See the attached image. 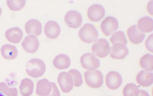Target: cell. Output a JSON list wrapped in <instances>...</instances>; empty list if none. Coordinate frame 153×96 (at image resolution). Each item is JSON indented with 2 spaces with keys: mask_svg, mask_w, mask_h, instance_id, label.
<instances>
[{
  "mask_svg": "<svg viewBox=\"0 0 153 96\" xmlns=\"http://www.w3.org/2000/svg\"><path fill=\"white\" fill-rule=\"evenodd\" d=\"M146 49L149 52L153 53V34L149 35L145 41Z\"/></svg>",
  "mask_w": 153,
  "mask_h": 96,
  "instance_id": "cell-29",
  "label": "cell"
},
{
  "mask_svg": "<svg viewBox=\"0 0 153 96\" xmlns=\"http://www.w3.org/2000/svg\"><path fill=\"white\" fill-rule=\"evenodd\" d=\"M57 82L63 93H69L73 89V78L68 72L64 71L60 73L57 78Z\"/></svg>",
  "mask_w": 153,
  "mask_h": 96,
  "instance_id": "cell-6",
  "label": "cell"
},
{
  "mask_svg": "<svg viewBox=\"0 0 153 96\" xmlns=\"http://www.w3.org/2000/svg\"><path fill=\"white\" fill-rule=\"evenodd\" d=\"M110 56L114 59H124L129 53V50L125 45L121 43H116L110 47Z\"/></svg>",
  "mask_w": 153,
  "mask_h": 96,
  "instance_id": "cell-12",
  "label": "cell"
},
{
  "mask_svg": "<svg viewBox=\"0 0 153 96\" xmlns=\"http://www.w3.org/2000/svg\"><path fill=\"white\" fill-rule=\"evenodd\" d=\"M34 83L31 80L28 78H24L22 80L19 91L22 96H30L33 93Z\"/></svg>",
  "mask_w": 153,
  "mask_h": 96,
  "instance_id": "cell-21",
  "label": "cell"
},
{
  "mask_svg": "<svg viewBox=\"0 0 153 96\" xmlns=\"http://www.w3.org/2000/svg\"><path fill=\"white\" fill-rule=\"evenodd\" d=\"M122 77L118 72L111 71L106 74L105 83L107 87L110 90H117L122 85Z\"/></svg>",
  "mask_w": 153,
  "mask_h": 96,
  "instance_id": "cell-8",
  "label": "cell"
},
{
  "mask_svg": "<svg viewBox=\"0 0 153 96\" xmlns=\"http://www.w3.org/2000/svg\"><path fill=\"white\" fill-rule=\"evenodd\" d=\"M110 40L111 44H113L116 43H121L126 45L128 43L125 35L122 31H118L113 33L110 38Z\"/></svg>",
  "mask_w": 153,
  "mask_h": 96,
  "instance_id": "cell-26",
  "label": "cell"
},
{
  "mask_svg": "<svg viewBox=\"0 0 153 96\" xmlns=\"http://www.w3.org/2000/svg\"><path fill=\"white\" fill-rule=\"evenodd\" d=\"M139 65L146 71H153V56L149 54H146L140 58Z\"/></svg>",
  "mask_w": 153,
  "mask_h": 96,
  "instance_id": "cell-23",
  "label": "cell"
},
{
  "mask_svg": "<svg viewBox=\"0 0 153 96\" xmlns=\"http://www.w3.org/2000/svg\"><path fill=\"white\" fill-rule=\"evenodd\" d=\"M0 96H5L4 95L2 94V93L0 92Z\"/></svg>",
  "mask_w": 153,
  "mask_h": 96,
  "instance_id": "cell-34",
  "label": "cell"
},
{
  "mask_svg": "<svg viewBox=\"0 0 153 96\" xmlns=\"http://www.w3.org/2000/svg\"><path fill=\"white\" fill-rule=\"evenodd\" d=\"M84 76L86 84L91 88H99L103 85V75L99 70L86 71Z\"/></svg>",
  "mask_w": 153,
  "mask_h": 96,
  "instance_id": "cell-3",
  "label": "cell"
},
{
  "mask_svg": "<svg viewBox=\"0 0 153 96\" xmlns=\"http://www.w3.org/2000/svg\"><path fill=\"white\" fill-rule=\"evenodd\" d=\"M53 64L56 68L60 70L69 68L71 64L70 58L65 54H61L56 56L53 62Z\"/></svg>",
  "mask_w": 153,
  "mask_h": 96,
  "instance_id": "cell-19",
  "label": "cell"
},
{
  "mask_svg": "<svg viewBox=\"0 0 153 96\" xmlns=\"http://www.w3.org/2000/svg\"><path fill=\"white\" fill-rule=\"evenodd\" d=\"M23 36L22 31L18 27L9 28L5 33L7 40L13 44H18L22 39Z\"/></svg>",
  "mask_w": 153,
  "mask_h": 96,
  "instance_id": "cell-17",
  "label": "cell"
},
{
  "mask_svg": "<svg viewBox=\"0 0 153 96\" xmlns=\"http://www.w3.org/2000/svg\"><path fill=\"white\" fill-rule=\"evenodd\" d=\"M80 62L83 68L87 71L96 70L100 66V62L94 53H86L80 57Z\"/></svg>",
  "mask_w": 153,
  "mask_h": 96,
  "instance_id": "cell-5",
  "label": "cell"
},
{
  "mask_svg": "<svg viewBox=\"0 0 153 96\" xmlns=\"http://www.w3.org/2000/svg\"><path fill=\"white\" fill-rule=\"evenodd\" d=\"M1 53L3 57L7 60H13L17 57L18 51L15 46L5 44L1 48Z\"/></svg>",
  "mask_w": 153,
  "mask_h": 96,
  "instance_id": "cell-20",
  "label": "cell"
},
{
  "mask_svg": "<svg viewBox=\"0 0 153 96\" xmlns=\"http://www.w3.org/2000/svg\"><path fill=\"white\" fill-rule=\"evenodd\" d=\"M139 90L138 86L135 84H128L124 86L123 89V96H138Z\"/></svg>",
  "mask_w": 153,
  "mask_h": 96,
  "instance_id": "cell-24",
  "label": "cell"
},
{
  "mask_svg": "<svg viewBox=\"0 0 153 96\" xmlns=\"http://www.w3.org/2000/svg\"><path fill=\"white\" fill-rule=\"evenodd\" d=\"M91 52L100 58L106 57L110 53V47L106 39H99L94 43L91 48Z\"/></svg>",
  "mask_w": 153,
  "mask_h": 96,
  "instance_id": "cell-4",
  "label": "cell"
},
{
  "mask_svg": "<svg viewBox=\"0 0 153 96\" xmlns=\"http://www.w3.org/2000/svg\"><path fill=\"white\" fill-rule=\"evenodd\" d=\"M136 80L138 84L143 87L151 86L153 83V73L146 70L140 71L136 75Z\"/></svg>",
  "mask_w": 153,
  "mask_h": 96,
  "instance_id": "cell-16",
  "label": "cell"
},
{
  "mask_svg": "<svg viewBox=\"0 0 153 96\" xmlns=\"http://www.w3.org/2000/svg\"><path fill=\"white\" fill-rule=\"evenodd\" d=\"M138 96H150L149 93L146 90H140Z\"/></svg>",
  "mask_w": 153,
  "mask_h": 96,
  "instance_id": "cell-32",
  "label": "cell"
},
{
  "mask_svg": "<svg viewBox=\"0 0 153 96\" xmlns=\"http://www.w3.org/2000/svg\"><path fill=\"white\" fill-rule=\"evenodd\" d=\"M137 28L143 33H149L153 30V20L147 16L141 18L137 22Z\"/></svg>",
  "mask_w": 153,
  "mask_h": 96,
  "instance_id": "cell-22",
  "label": "cell"
},
{
  "mask_svg": "<svg viewBox=\"0 0 153 96\" xmlns=\"http://www.w3.org/2000/svg\"><path fill=\"white\" fill-rule=\"evenodd\" d=\"M68 73L71 74L73 78L74 86L80 87L82 85V77L80 72L75 69H72L70 70Z\"/></svg>",
  "mask_w": 153,
  "mask_h": 96,
  "instance_id": "cell-27",
  "label": "cell"
},
{
  "mask_svg": "<svg viewBox=\"0 0 153 96\" xmlns=\"http://www.w3.org/2000/svg\"><path fill=\"white\" fill-rule=\"evenodd\" d=\"M52 90L51 82L46 79L38 81L37 82L36 94L39 96H48L50 95Z\"/></svg>",
  "mask_w": 153,
  "mask_h": 96,
  "instance_id": "cell-18",
  "label": "cell"
},
{
  "mask_svg": "<svg viewBox=\"0 0 153 96\" xmlns=\"http://www.w3.org/2000/svg\"><path fill=\"white\" fill-rule=\"evenodd\" d=\"M25 28L26 32L29 35L39 36L42 32V23L39 20L35 19L28 20L26 23Z\"/></svg>",
  "mask_w": 153,
  "mask_h": 96,
  "instance_id": "cell-15",
  "label": "cell"
},
{
  "mask_svg": "<svg viewBox=\"0 0 153 96\" xmlns=\"http://www.w3.org/2000/svg\"><path fill=\"white\" fill-rule=\"evenodd\" d=\"M26 3L25 0H8L7 4L10 10L18 11L22 10Z\"/></svg>",
  "mask_w": 153,
  "mask_h": 96,
  "instance_id": "cell-25",
  "label": "cell"
},
{
  "mask_svg": "<svg viewBox=\"0 0 153 96\" xmlns=\"http://www.w3.org/2000/svg\"><path fill=\"white\" fill-rule=\"evenodd\" d=\"M105 8L98 4H94L88 8L87 15L89 19L94 22L100 21L105 15Z\"/></svg>",
  "mask_w": 153,
  "mask_h": 96,
  "instance_id": "cell-10",
  "label": "cell"
},
{
  "mask_svg": "<svg viewBox=\"0 0 153 96\" xmlns=\"http://www.w3.org/2000/svg\"><path fill=\"white\" fill-rule=\"evenodd\" d=\"M25 70L30 76L37 78L43 76L45 73L46 66L42 59L34 58L31 59L27 63Z\"/></svg>",
  "mask_w": 153,
  "mask_h": 96,
  "instance_id": "cell-1",
  "label": "cell"
},
{
  "mask_svg": "<svg viewBox=\"0 0 153 96\" xmlns=\"http://www.w3.org/2000/svg\"><path fill=\"white\" fill-rule=\"evenodd\" d=\"M61 29L58 23L55 21H49L46 23L44 28L45 34L51 40L56 39L61 33Z\"/></svg>",
  "mask_w": 153,
  "mask_h": 96,
  "instance_id": "cell-13",
  "label": "cell"
},
{
  "mask_svg": "<svg viewBox=\"0 0 153 96\" xmlns=\"http://www.w3.org/2000/svg\"><path fill=\"white\" fill-rule=\"evenodd\" d=\"M0 91L2 92L7 96H18V93L16 88H10L4 82L0 83Z\"/></svg>",
  "mask_w": 153,
  "mask_h": 96,
  "instance_id": "cell-28",
  "label": "cell"
},
{
  "mask_svg": "<svg viewBox=\"0 0 153 96\" xmlns=\"http://www.w3.org/2000/svg\"></svg>",
  "mask_w": 153,
  "mask_h": 96,
  "instance_id": "cell-35",
  "label": "cell"
},
{
  "mask_svg": "<svg viewBox=\"0 0 153 96\" xmlns=\"http://www.w3.org/2000/svg\"><path fill=\"white\" fill-rule=\"evenodd\" d=\"M22 46L26 52L33 53L38 51L39 47V42L36 36L29 35L24 38L22 41Z\"/></svg>",
  "mask_w": 153,
  "mask_h": 96,
  "instance_id": "cell-11",
  "label": "cell"
},
{
  "mask_svg": "<svg viewBox=\"0 0 153 96\" xmlns=\"http://www.w3.org/2000/svg\"><path fill=\"white\" fill-rule=\"evenodd\" d=\"M52 85V90L50 95L48 96H61L59 90L57 87L56 85L54 82H51Z\"/></svg>",
  "mask_w": 153,
  "mask_h": 96,
  "instance_id": "cell-30",
  "label": "cell"
},
{
  "mask_svg": "<svg viewBox=\"0 0 153 96\" xmlns=\"http://www.w3.org/2000/svg\"><path fill=\"white\" fill-rule=\"evenodd\" d=\"M65 21L69 28L77 29L82 25V17L76 10H70L65 15Z\"/></svg>",
  "mask_w": 153,
  "mask_h": 96,
  "instance_id": "cell-9",
  "label": "cell"
},
{
  "mask_svg": "<svg viewBox=\"0 0 153 96\" xmlns=\"http://www.w3.org/2000/svg\"><path fill=\"white\" fill-rule=\"evenodd\" d=\"M147 11L149 14L153 15V1H150L147 4Z\"/></svg>",
  "mask_w": 153,
  "mask_h": 96,
  "instance_id": "cell-31",
  "label": "cell"
},
{
  "mask_svg": "<svg viewBox=\"0 0 153 96\" xmlns=\"http://www.w3.org/2000/svg\"><path fill=\"white\" fill-rule=\"evenodd\" d=\"M2 8H1V7H0V17H1V14H2Z\"/></svg>",
  "mask_w": 153,
  "mask_h": 96,
  "instance_id": "cell-33",
  "label": "cell"
},
{
  "mask_svg": "<svg viewBox=\"0 0 153 96\" xmlns=\"http://www.w3.org/2000/svg\"><path fill=\"white\" fill-rule=\"evenodd\" d=\"M118 26L119 22L117 19L112 16H108L101 23V29L103 34L107 36L117 31Z\"/></svg>",
  "mask_w": 153,
  "mask_h": 96,
  "instance_id": "cell-7",
  "label": "cell"
},
{
  "mask_svg": "<svg viewBox=\"0 0 153 96\" xmlns=\"http://www.w3.org/2000/svg\"><path fill=\"white\" fill-rule=\"evenodd\" d=\"M79 37L84 43L91 44L97 40L99 34L94 25L86 23L79 29Z\"/></svg>",
  "mask_w": 153,
  "mask_h": 96,
  "instance_id": "cell-2",
  "label": "cell"
},
{
  "mask_svg": "<svg viewBox=\"0 0 153 96\" xmlns=\"http://www.w3.org/2000/svg\"><path fill=\"white\" fill-rule=\"evenodd\" d=\"M128 39L132 44H138L143 42L145 38V35L140 32L136 25H133L127 31Z\"/></svg>",
  "mask_w": 153,
  "mask_h": 96,
  "instance_id": "cell-14",
  "label": "cell"
}]
</instances>
